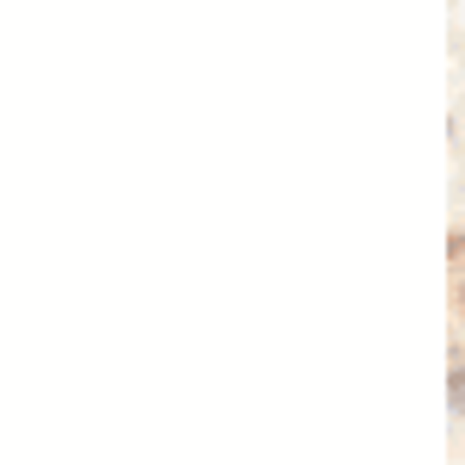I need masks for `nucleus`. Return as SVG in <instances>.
<instances>
[{"mask_svg":"<svg viewBox=\"0 0 465 465\" xmlns=\"http://www.w3.org/2000/svg\"><path fill=\"white\" fill-rule=\"evenodd\" d=\"M447 261H453V273H460V280H465V236H460V230L447 236Z\"/></svg>","mask_w":465,"mask_h":465,"instance_id":"f03ea898","label":"nucleus"},{"mask_svg":"<svg viewBox=\"0 0 465 465\" xmlns=\"http://www.w3.org/2000/svg\"><path fill=\"white\" fill-rule=\"evenodd\" d=\"M460 311H465V280H460Z\"/></svg>","mask_w":465,"mask_h":465,"instance_id":"7ed1b4c3","label":"nucleus"},{"mask_svg":"<svg viewBox=\"0 0 465 465\" xmlns=\"http://www.w3.org/2000/svg\"><path fill=\"white\" fill-rule=\"evenodd\" d=\"M447 403L465 410V360H453V372H447Z\"/></svg>","mask_w":465,"mask_h":465,"instance_id":"f257e3e1","label":"nucleus"}]
</instances>
